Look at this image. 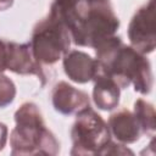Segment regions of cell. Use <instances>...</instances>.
I'll return each mask as SVG.
<instances>
[{
  "mask_svg": "<svg viewBox=\"0 0 156 156\" xmlns=\"http://www.w3.org/2000/svg\"><path fill=\"white\" fill-rule=\"evenodd\" d=\"M71 35L66 27L51 16L38 22L29 41L34 58L43 65H54L69 51Z\"/></svg>",
  "mask_w": 156,
  "mask_h": 156,
  "instance_id": "5",
  "label": "cell"
},
{
  "mask_svg": "<svg viewBox=\"0 0 156 156\" xmlns=\"http://www.w3.org/2000/svg\"><path fill=\"white\" fill-rule=\"evenodd\" d=\"M5 67L6 69L17 74H34L40 79L41 85H45L46 76L44 72V67L34 58L29 43L18 44L7 40Z\"/></svg>",
  "mask_w": 156,
  "mask_h": 156,
  "instance_id": "7",
  "label": "cell"
},
{
  "mask_svg": "<svg viewBox=\"0 0 156 156\" xmlns=\"http://www.w3.org/2000/svg\"><path fill=\"white\" fill-rule=\"evenodd\" d=\"M49 16L66 27L78 46L95 48L119 27L110 0H54Z\"/></svg>",
  "mask_w": 156,
  "mask_h": 156,
  "instance_id": "1",
  "label": "cell"
},
{
  "mask_svg": "<svg viewBox=\"0 0 156 156\" xmlns=\"http://www.w3.org/2000/svg\"><path fill=\"white\" fill-rule=\"evenodd\" d=\"M16 96V87L13 82L5 74L0 73V108L10 105Z\"/></svg>",
  "mask_w": 156,
  "mask_h": 156,
  "instance_id": "13",
  "label": "cell"
},
{
  "mask_svg": "<svg viewBox=\"0 0 156 156\" xmlns=\"http://www.w3.org/2000/svg\"><path fill=\"white\" fill-rule=\"evenodd\" d=\"M16 127L10 135L12 155H57L60 143L46 128L40 110L24 102L15 112Z\"/></svg>",
  "mask_w": 156,
  "mask_h": 156,
  "instance_id": "3",
  "label": "cell"
},
{
  "mask_svg": "<svg viewBox=\"0 0 156 156\" xmlns=\"http://www.w3.org/2000/svg\"><path fill=\"white\" fill-rule=\"evenodd\" d=\"M63 69L71 80L84 84L95 78L99 72V63L87 52L72 50L63 56Z\"/></svg>",
  "mask_w": 156,
  "mask_h": 156,
  "instance_id": "9",
  "label": "cell"
},
{
  "mask_svg": "<svg viewBox=\"0 0 156 156\" xmlns=\"http://www.w3.org/2000/svg\"><path fill=\"white\" fill-rule=\"evenodd\" d=\"M130 46L141 54L155 50V0H149L133 16L128 27Z\"/></svg>",
  "mask_w": 156,
  "mask_h": 156,
  "instance_id": "6",
  "label": "cell"
},
{
  "mask_svg": "<svg viewBox=\"0 0 156 156\" xmlns=\"http://www.w3.org/2000/svg\"><path fill=\"white\" fill-rule=\"evenodd\" d=\"M94 80V89H93V100L98 108L110 111L118 106L119 102V95H121V88L117 85V83L106 76L104 72L100 71L95 76Z\"/></svg>",
  "mask_w": 156,
  "mask_h": 156,
  "instance_id": "11",
  "label": "cell"
},
{
  "mask_svg": "<svg viewBox=\"0 0 156 156\" xmlns=\"http://www.w3.org/2000/svg\"><path fill=\"white\" fill-rule=\"evenodd\" d=\"M94 49L100 71L112 78L121 89L133 84L139 94L146 95L151 91L154 74L144 54L126 45L121 37L116 35L102 40Z\"/></svg>",
  "mask_w": 156,
  "mask_h": 156,
  "instance_id": "2",
  "label": "cell"
},
{
  "mask_svg": "<svg viewBox=\"0 0 156 156\" xmlns=\"http://www.w3.org/2000/svg\"><path fill=\"white\" fill-rule=\"evenodd\" d=\"M71 138V155H102L111 141V132L104 118L88 106L77 113Z\"/></svg>",
  "mask_w": 156,
  "mask_h": 156,
  "instance_id": "4",
  "label": "cell"
},
{
  "mask_svg": "<svg viewBox=\"0 0 156 156\" xmlns=\"http://www.w3.org/2000/svg\"><path fill=\"white\" fill-rule=\"evenodd\" d=\"M108 128L111 134L123 144L135 143L144 134L135 113L127 108H122L110 116Z\"/></svg>",
  "mask_w": 156,
  "mask_h": 156,
  "instance_id": "10",
  "label": "cell"
},
{
  "mask_svg": "<svg viewBox=\"0 0 156 156\" xmlns=\"http://www.w3.org/2000/svg\"><path fill=\"white\" fill-rule=\"evenodd\" d=\"M12 4H13V0H0V11H4L11 7Z\"/></svg>",
  "mask_w": 156,
  "mask_h": 156,
  "instance_id": "16",
  "label": "cell"
},
{
  "mask_svg": "<svg viewBox=\"0 0 156 156\" xmlns=\"http://www.w3.org/2000/svg\"><path fill=\"white\" fill-rule=\"evenodd\" d=\"M7 140V127L0 122V150L4 149Z\"/></svg>",
  "mask_w": 156,
  "mask_h": 156,
  "instance_id": "15",
  "label": "cell"
},
{
  "mask_svg": "<svg viewBox=\"0 0 156 156\" xmlns=\"http://www.w3.org/2000/svg\"><path fill=\"white\" fill-rule=\"evenodd\" d=\"M52 106L61 115H73L90 106L89 95L79 89H76L67 82H58L51 94Z\"/></svg>",
  "mask_w": 156,
  "mask_h": 156,
  "instance_id": "8",
  "label": "cell"
},
{
  "mask_svg": "<svg viewBox=\"0 0 156 156\" xmlns=\"http://www.w3.org/2000/svg\"><path fill=\"white\" fill-rule=\"evenodd\" d=\"M6 48H7V40L0 39V73L6 71L5 61H6Z\"/></svg>",
  "mask_w": 156,
  "mask_h": 156,
  "instance_id": "14",
  "label": "cell"
},
{
  "mask_svg": "<svg viewBox=\"0 0 156 156\" xmlns=\"http://www.w3.org/2000/svg\"><path fill=\"white\" fill-rule=\"evenodd\" d=\"M141 126L143 133L146 135L152 136L156 130V113L154 105L143 100L138 99L134 102V111H133Z\"/></svg>",
  "mask_w": 156,
  "mask_h": 156,
  "instance_id": "12",
  "label": "cell"
}]
</instances>
